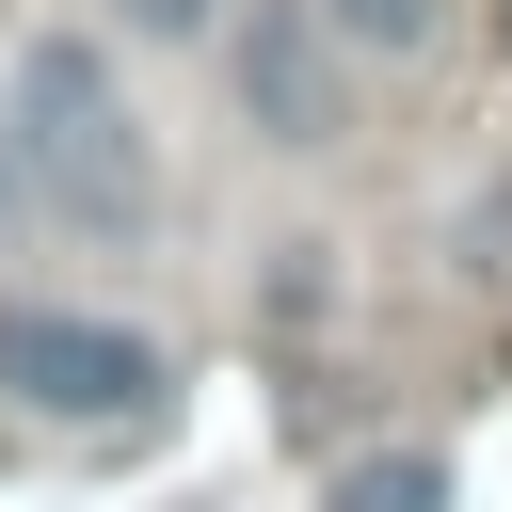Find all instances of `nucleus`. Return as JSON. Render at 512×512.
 Here are the masks:
<instances>
[{
	"label": "nucleus",
	"instance_id": "1",
	"mask_svg": "<svg viewBox=\"0 0 512 512\" xmlns=\"http://www.w3.org/2000/svg\"><path fill=\"white\" fill-rule=\"evenodd\" d=\"M16 176H32L80 240H128V224H144V128H128V96H112V64H96L80 32H48V48L16 64Z\"/></svg>",
	"mask_w": 512,
	"mask_h": 512
},
{
	"label": "nucleus",
	"instance_id": "2",
	"mask_svg": "<svg viewBox=\"0 0 512 512\" xmlns=\"http://www.w3.org/2000/svg\"><path fill=\"white\" fill-rule=\"evenodd\" d=\"M0 384H16L32 416H80V432H96V416H160V384H176V368H160L128 320H48V304H0Z\"/></svg>",
	"mask_w": 512,
	"mask_h": 512
},
{
	"label": "nucleus",
	"instance_id": "3",
	"mask_svg": "<svg viewBox=\"0 0 512 512\" xmlns=\"http://www.w3.org/2000/svg\"><path fill=\"white\" fill-rule=\"evenodd\" d=\"M240 112H256L272 144H336V48H320L304 0H256V16H240Z\"/></svg>",
	"mask_w": 512,
	"mask_h": 512
},
{
	"label": "nucleus",
	"instance_id": "4",
	"mask_svg": "<svg viewBox=\"0 0 512 512\" xmlns=\"http://www.w3.org/2000/svg\"><path fill=\"white\" fill-rule=\"evenodd\" d=\"M336 512H448V464L432 448H368V464H336Z\"/></svg>",
	"mask_w": 512,
	"mask_h": 512
},
{
	"label": "nucleus",
	"instance_id": "5",
	"mask_svg": "<svg viewBox=\"0 0 512 512\" xmlns=\"http://www.w3.org/2000/svg\"><path fill=\"white\" fill-rule=\"evenodd\" d=\"M320 16H336V32H368V48H432V16H448V0H320Z\"/></svg>",
	"mask_w": 512,
	"mask_h": 512
},
{
	"label": "nucleus",
	"instance_id": "6",
	"mask_svg": "<svg viewBox=\"0 0 512 512\" xmlns=\"http://www.w3.org/2000/svg\"><path fill=\"white\" fill-rule=\"evenodd\" d=\"M128 32H208V0H128Z\"/></svg>",
	"mask_w": 512,
	"mask_h": 512
},
{
	"label": "nucleus",
	"instance_id": "7",
	"mask_svg": "<svg viewBox=\"0 0 512 512\" xmlns=\"http://www.w3.org/2000/svg\"><path fill=\"white\" fill-rule=\"evenodd\" d=\"M480 240H496V272H512V192H496V208H480Z\"/></svg>",
	"mask_w": 512,
	"mask_h": 512
}]
</instances>
